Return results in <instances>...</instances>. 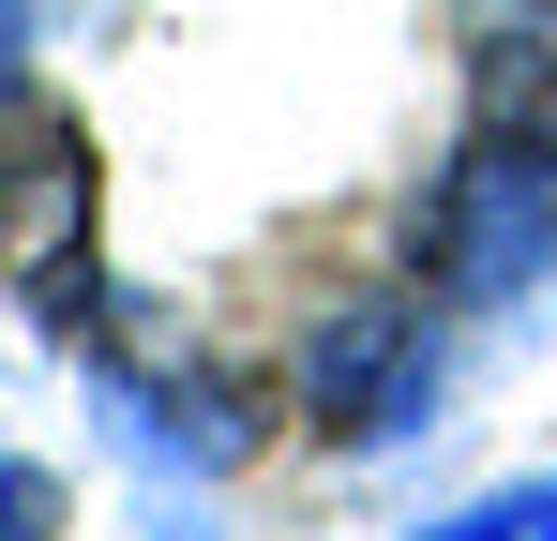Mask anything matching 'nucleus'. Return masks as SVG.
Listing matches in <instances>:
<instances>
[{"instance_id": "1", "label": "nucleus", "mask_w": 557, "mask_h": 541, "mask_svg": "<svg viewBox=\"0 0 557 541\" xmlns=\"http://www.w3.org/2000/svg\"><path fill=\"white\" fill-rule=\"evenodd\" d=\"M543 256H557V136H482L422 211V270L453 301H512L543 286Z\"/></svg>"}, {"instance_id": "2", "label": "nucleus", "mask_w": 557, "mask_h": 541, "mask_svg": "<svg viewBox=\"0 0 557 541\" xmlns=\"http://www.w3.org/2000/svg\"><path fill=\"white\" fill-rule=\"evenodd\" d=\"M301 406L347 422V437H422V406H437L422 316H407V301H332V316L301 331Z\"/></svg>"}, {"instance_id": "3", "label": "nucleus", "mask_w": 557, "mask_h": 541, "mask_svg": "<svg viewBox=\"0 0 557 541\" xmlns=\"http://www.w3.org/2000/svg\"><path fill=\"white\" fill-rule=\"evenodd\" d=\"M76 211H91V151H76V121L15 105V121H0V241L46 256V226L76 241Z\"/></svg>"}, {"instance_id": "4", "label": "nucleus", "mask_w": 557, "mask_h": 541, "mask_svg": "<svg viewBox=\"0 0 557 541\" xmlns=\"http://www.w3.org/2000/svg\"><path fill=\"white\" fill-rule=\"evenodd\" d=\"M467 61H482V90H497V105L557 90V0H482V15H467Z\"/></svg>"}, {"instance_id": "5", "label": "nucleus", "mask_w": 557, "mask_h": 541, "mask_svg": "<svg viewBox=\"0 0 557 541\" xmlns=\"http://www.w3.org/2000/svg\"><path fill=\"white\" fill-rule=\"evenodd\" d=\"M61 527V481L46 466H0V541H46Z\"/></svg>"}, {"instance_id": "6", "label": "nucleus", "mask_w": 557, "mask_h": 541, "mask_svg": "<svg viewBox=\"0 0 557 541\" xmlns=\"http://www.w3.org/2000/svg\"><path fill=\"white\" fill-rule=\"evenodd\" d=\"M528 541H557V481H543V496H528Z\"/></svg>"}, {"instance_id": "7", "label": "nucleus", "mask_w": 557, "mask_h": 541, "mask_svg": "<svg viewBox=\"0 0 557 541\" xmlns=\"http://www.w3.org/2000/svg\"><path fill=\"white\" fill-rule=\"evenodd\" d=\"M0 90H15V0H0Z\"/></svg>"}]
</instances>
